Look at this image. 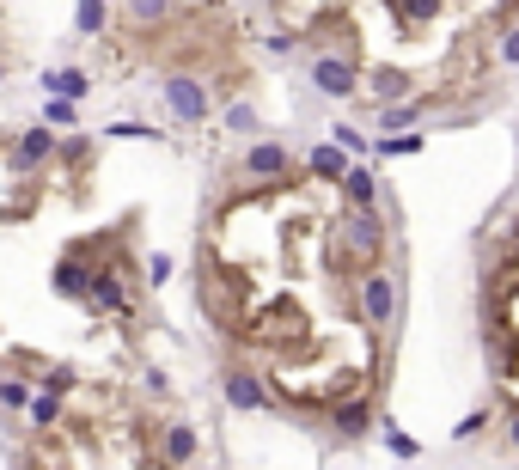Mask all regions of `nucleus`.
I'll use <instances>...</instances> for the list:
<instances>
[{
	"label": "nucleus",
	"mask_w": 519,
	"mask_h": 470,
	"mask_svg": "<svg viewBox=\"0 0 519 470\" xmlns=\"http://www.w3.org/2000/svg\"><path fill=\"white\" fill-rule=\"evenodd\" d=\"M348 165H355V153H348V147H337V141H318L312 153H306V171H312V178H324V184H342V171H348Z\"/></svg>",
	"instance_id": "nucleus-16"
},
{
	"label": "nucleus",
	"mask_w": 519,
	"mask_h": 470,
	"mask_svg": "<svg viewBox=\"0 0 519 470\" xmlns=\"http://www.w3.org/2000/svg\"><path fill=\"white\" fill-rule=\"evenodd\" d=\"M495 422H501V415H495V409H489V404H483V409H471L464 422H452V440H459V446H464V440H477V434H489V428H495Z\"/></svg>",
	"instance_id": "nucleus-24"
},
{
	"label": "nucleus",
	"mask_w": 519,
	"mask_h": 470,
	"mask_svg": "<svg viewBox=\"0 0 519 470\" xmlns=\"http://www.w3.org/2000/svg\"><path fill=\"white\" fill-rule=\"evenodd\" d=\"M67 422V397L61 391H31V404H25V428H37V434H49V428H61Z\"/></svg>",
	"instance_id": "nucleus-15"
},
{
	"label": "nucleus",
	"mask_w": 519,
	"mask_h": 470,
	"mask_svg": "<svg viewBox=\"0 0 519 470\" xmlns=\"http://www.w3.org/2000/svg\"><path fill=\"white\" fill-rule=\"evenodd\" d=\"M391 257V214L385 208H348L337 226H330V263L360 275Z\"/></svg>",
	"instance_id": "nucleus-2"
},
{
	"label": "nucleus",
	"mask_w": 519,
	"mask_h": 470,
	"mask_svg": "<svg viewBox=\"0 0 519 470\" xmlns=\"http://www.w3.org/2000/svg\"><path fill=\"white\" fill-rule=\"evenodd\" d=\"M373 117H379V128H410V123H421V117H428V98H398V104H379V110H373Z\"/></svg>",
	"instance_id": "nucleus-20"
},
{
	"label": "nucleus",
	"mask_w": 519,
	"mask_h": 470,
	"mask_svg": "<svg viewBox=\"0 0 519 470\" xmlns=\"http://www.w3.org/2000/svg\"><path fill=\"white\" fill-rule=\"evenodd\" d=\"M348 312L355 324L373 336V342H391L398 336V318H403V269L385 257V263L360 269L355 287H348Z\"/></svg>",
	"instance_id": "nucleus-1"
},
{
	"label": "nucleus",
	"mask_w": 519,
	"mask_h": 470,
	"mask_svg": "<svg viewBox=\"0 0 519 470\" xmlns=\"http://www.w3.org/2000/svg\"><path fill=\"white\" fill-rule=\"evenodd\" d=\"M56 153H61V128L31 123V128H19V135L6 141V171H13V178H37V171L56 165Z\"/></svg>",
	"instance_id": "nucleus-8"
},
{
	"label": "nucleus",
	"mask_w": 519,
	"mask_h": 470,
	"mask_svg": "<svg viewBox=\"0 0 519 470\" xmlns=\"http://www.w3.org/2000/svg\"><path fill=\"white\" fill-rule=\"evenodd\" d=\"M43 98H74V104H86L92 98V74H86L80 62H61V67H49V74H43Z\"/></svg>",
	"instance_id": "nucleus-13"
},
{
	"label": "nucleus",
	"mask_w": 519,
	"mask_h": 470,
	"mask_svg": "<svg viewBox=\"0 0 519 470\" xmlns=\"http://www.w3.org/2000/svg\"><path fill=\"white\" fill-rule=\"evenodd\" d=\"M495 56H501L507 67H519V19H507V25L495 31Z\"/></svg>",
	"instance_id": "nucleus-31"
},
{
	"label": "nucleus",
	"mask_w": 519,
	"mask_h": 470,
	"mask_svg": "<svg viewBox=\"0 0 519 470\" xmlns=\"http://www.w3.org/2000/svg\"><path fill=\"white\" fill-rule=\"evenodd\" d=\"M483 330H489V373H495V379H514L519 336H507V318H501V324H483Z\"/></svg>",
	"instance_id": "nucleus-17"
},
{
	"label": "nucleus",
	"mask_w": 519,
	"mask_h": 470,
	"mask_svg": "<svg viewBox=\"0 0 519 470\" xmlns=\"http://www.w3.org/2000/svg\"><path fill=\"white\" fill-rule=\"evenodd\" d=\"M104 141H165V128H147L135 117H117V123L104 128Z\"/></svg>",
	"instance_id": "nucleus-23"
},
{
	"label": "nucleus",
	"mask_w": 519,
	"mask_h": 470,
	"mask_svg": "<svg viewBox=\"0 0 519 470\" xmlns=\"http://www.w3.org/2000/svg\"><path fill=\"white\" fill-rule=\"evenodd\" d=\"M178 275V263H171V250H147V263H140V281L147 287H165Z\"/></svg>",
	"instance_id": "nucleus-27"
},
{
	"label": "nucleus",
	"mask_w": 519,
	"mask_h": 470,
	"mask_svg": "<svg viewBox=\"0 0 519 470\" xmlns=\"http://www.w3.org/2000/svg\"><path fill=\"white\" fill-rule=\"evenodd\" d=\"M385 446H391V458H403V465H410V458H421V446H416L403 428H385Z\"/></svg>",
	"instance_id": "nucleus-32"
},
{
	"label": "nucleus",
	"mask_w": 519,
	"mask_h": 470,
	"mask_svg": "<svg viewBox=\"0 0 519 470\" xmlns=\"http://www.w3.org/2000/svg\"><path fill=\"white\" fill-rule=\"evenodd\" d=\"M31 379H0V409H13V415H25V404H31Z\"/></svg>",
	"instance_id": "nucleus-29"
},
{
	"label": "nucleus",
	"mask_w": 519,
	"mask_h": 470,
	"mask_svg": "<svg viewBox=\"0 0 519 470\" xmlns=\"http://www.w3.org/2000/svg\"><path fill=\"white\" fill-rule=\"evenodd\" d=\"M43 123L49 128H80V104L74 98H43Z\"/></svg>",
	"instance_id": "nucleus-26"
},
{
	"label": "nucleus",
	"mask_w": 519,
	"mask_h": 470,
	"mask_svg": "<svg viewBox=\"0 0 519 470\" xmlns=\"http://www.w3.org/2000/svg\"><path fill=\"white\" fill-rule=\"evenodd\" d=\"M37 385L43 391H61V397H74V391H80V373H74V367H43Z\"/></svg>",
	"instance_id": "nucleus-30"
},
{
	"label": "nucleus",
	"mask_w": 519,
	"mask_h": 470,
	"mask_svg": "<svg viewBox=\"0 0 519 470\" xmlns=\"http://www.w3.org/2000/svg\"><path fill=\"white\" fill-rule=\"evenodd\" d=\"M0 379H6V373H0Z\"/></svg>",
	"instance_id": "nucleus-36"
},
{
	"label": "nucleus",
	"mask_w": 519,
	"mask_h": 470,
	"mask_svg": "<svg viewBox=\"0 0 519 470\" xmlns=\"http://www.w3.org/2000/svg\"><path fill=\"white\" fill-rule=\"evenodd\" d=\"M171 6L178 0H122V19L135 31H153V25H171Z\"/></svg>",
	"instance_id": "nucleus-18"
},
{
	"label": "nucleus",
	"mask_w": 519,
	"mask_h": 470,
	"mask_svg": "<svg viewBox=\"0 0 519 470\" xmlns=\"http://www.w3.org/2000/svg\"><path fill=\"white\" fill-rule=\"evenodd\" d=\"M220 404L233 409V415H269L275 409V391H269V379L251 361H226L220 367Z\"/></svg>",
	"instance_id": "nucleus-6"
},
{
	"label": "nucleus",
	"mask_w": 519,
	"mask_h": 470,
	"mask_svg": "<svg viewBox=\"0 0 519 470\" xmlns=\"http://www.w3.org/2000/svg\"><path fill=\"white\" fill-rule=\"evenodd\" d=\"M300 43H306V31H294V25H275V31H263V49H269V56H294Z\"/></svg>",
	"instance_id": "nucleus-28"
},
{
	"label": "nucleus",
	"mask_w": 519,
	"mask_h": 470,
	"mask_svg": "<svg viewBox=\"0 0 519 470\" xmlns=\"http://www.w3.org/2000/svg\"><path fill=\"white\" fill-rule=\"evenodd\" d=\"M220 135H239V141H251V135H263V110L251 98H220Z\"/></svg>",
	"instance_id": "nucleus-14"
},
{
	"label": "nucleus",
	"mask_w": 519,
	"mask_h": 470,
	"mask_svg": "<svg viewBox=\"0 0 519 470\" xmlns=\"http://www.w3.org/2000/svg\"><path fill=\"white\" fill-rule=\"evenodd\" d=\"M244 306H251V287H244V275L214 269V257H208V263H202V312H208V324L239 336V330H244Z\"/></svg>",
	"instance_id": "nucleus-5"
},
{
	"label": "nucleus",
	"mask_w": 519,
	"mask_h": 470,
	"mask_svg": "<svg viewBox=\"0 0 519 470\" xmlns=\"http://www.w3.org/2000/svg\"><path fill=\"white\" fill-rule=\"evenodd\" d=\"M147 391H153V397H171V379H165L160 367H147Z\"/></svg>",
	"instance_id": "nucleus-34"
},
{
	"label": "nucleus",
	"mask_w": 519,
	"mask_h": 470,
	"mask_svg": "<svg viewBox=\"0 0 519 470\" xmlns=\"http://www.w3.org/2000/svg\"><path fill=\"white\" fill-rule=\"evenodd\" d=\"M306 80H312V92H318V98L348 104V98H360L367 67H360L355 43H348V49H312V56H306Z\"/></svg>",
	"instance_id": "nucleus-4"
},
{
	"label": "nucleus",
	"mask_w": 519,
	"mask_h": 470,
	"mask_svg": "<svg viewBox=\"0 0 519 470\" xmlns=\"http://www.w3.org/2000/svg\"><path fill=\"white\" fill-rule=\"evenodd\" d=\"M330 141H337V147H348L355 159H373V135H360L355 123H330Z\"/></svg>",
	"instance_id": "nucleus-25"
},
{
	"label": "nucleus",
	"mask_w": 519,
	"mask_h": 470,
	"mask_svg": "<svg viewBox=\"0 0 519 470\" xmlns=\"http://www.w3.org/2000/svg\"><path fill=\"white\" fill-rule=\"evenodd\" d=\"M342 202L348 208H385V196H379V159H355L348 171H342Z\"/></svg>",
	"instance_id": "nucleus-11"
},
{
	"label": "nucleus",
	"mask_w": 519,
	"mask_h": 470,
	"mask_svg": "<svg viewBox=\"0 0 519 470\" xmlns=\"http://www.w3.org/2000/svg\"><path fill=\"white\" fill-rule=\"evenodd\" d=\"M360 92L373 98V110H379V104H398V98H416V74H410V67H373Z\"/></svg>",
	"instance_id": "nucleus-12"
},
{
	"label": "nucleus",
	"mask_w": 519,
	"mask_h": 470,
	"mask_svg": "<svg viewBox=\"0 0 519 470\" xmlns=\"http://www.w3.org/2000/svg\"><path fill=\"white\" fill-rule=\"evenodd\" d=\"M160 104H165V117H171V128H208L214 110H220L214 86L202 80L196 67H171L160 80Z\"/></svg>",
	"instance_id": "nucleus-3"
},
{
	"label": "nucleus",
	"mask_w": 519,
	"mask_h": 470,
	"mask_svg": "<svg viewBox=\"0 0 519 470\" xmlns=\"http://www.w3.org/2000/svg\"><path fill=\"white\" fill-rule=\"evenodd\" d=\"M0 86H6V56H0Z\"/></svg>",
	"instance_id": "nucleus-35"
},
{
	"label": "nucleus",
	"mask_w": 519,
	"mask_h": 470,
	"mask_svg": "<svg viewBox=\"0 0 519 470\" xmlns=\"http://www.w3.org/2000/svg\"><path fill=\"white\" fill-rule=\"evenodd\" d=\"M501 440H507V446L519 452V404H507V409H501Z\"/></svg>",
	"instance_id": "nucleus-33"
},
{
	"label": "nucleus",
	"mask_w": 519,
	"mask_h": 470,
	"mask_svg": "<svg viewBox=\"0 0 519 470\" xmlns=\"http://www.w3.org/2000/svg\"><path fill=\"white\" fill-rule=\"evenodd\" d=\"M147 446H153V465L160 470H190L202 458V434H196V422H183V415H160L153 434H147Z\"/></svg>",
	"instance_id": "nucleus-7"
},
{
	"label": "nucleus",
	"mask_w": 519,
	"mask_h": 470,
	"mask_svg": "<svg viewBox=\"0 0 519 470\" xmlns=\"http://www.w3.org/2000/svg\"><path fill=\"white\" fill-rule=\"evenodd\" d=\"M239 171L251 178V184H281V178H294V153H287L281 141H251L244 159H239Z\"/></svg>",
	"instance_id": "nucleus-10"
},
{
	"label": "nucleus",
	"mask_w": 519,
	"mask_h": 470,
	"mask_svg": "<svg viewBox=\"0 0 519 470\" xmlns=\"http://www.w3.org/2000/svg\"><path fill=\"white\" fill-rule=\"evenodd\" d=\"M324 422H330V434H337L342 446H360V440L379 428L385 415H379V397H373V385H367V391H348L342 404H330V409H324Z\"/></svg>",
	"instance_id": "nucleus-9"
},
{
	"label": "nucleus",
	"mask_w": 519,
	"mask_h": 470,
	"mask_svg": "<svg viewBox=\"0 0 519 470\" xmlns=\"http://www.w3.org/2000/svg\"><path fill=\"white\" fill-rule=\"evenodd\" d=\"M385 6H391L403 25H428V19H440V6H446V0H385Z\"/></svg>",
	"instance_id": "nucleus-22"
},
{
	"label": "nucleus",
	"mask_w": 519,
	"mask_h": 470,
	"mask_svg": "<svg viewBox=\"0 0 519 470\" xmlns=\"http://www.w3.org/2000/svg\"><path fill=\"white\" fill-rule=\"evenodd\" d=\"M428 147V135H373V159H410V153H421Z\"/></svg>",
	"instance_id": "nucleus-21"
},
{
	"label": "nucleus",
	"mask_w": 519,
	"mask_h": 470,
	"mask_svg": "<svg viewBox=\"0 0 519 470\" xmlns=\"http://www.w3.org/2000/svg\"><path fill=\"white\" fill-rule=\"evenodd\" d=\"M110 31V0H74V37H104Z\"/></svg>",
	"instance_id": "nucleus-19"
}]
</instances>
